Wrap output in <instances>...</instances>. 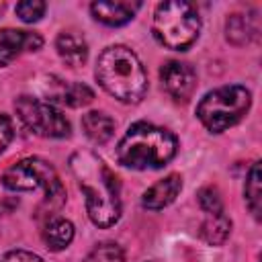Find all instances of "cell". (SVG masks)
Masks as SVG:
<instances>
[{
	"label": "cell",
	"mask_w": 262,
	"mask_h": 262,
	"mask_svg": "<svg viewBox=\"0 0 262 262\" xmlns=\"http://www.w3.org/2000/svg\"><path fill=\"white\" fill-rule=\"evenodd\" d=\"M70 170L86 196V211L96 227H111L121 219V192L115 172L90 149L70 156Z\"/></svg>",
	"instance_id": "cell-1"
},
{
	"label": "cell",
	"mask_w": 262,
	"mask_h": 262,
	"mask_svg": "<svg viewBox=\"0 0 262 262\" xmlns=\"http://www.w3.org/2000/svg\"><path fill=\"white\" fill-rule=\"evenodd\" d=\"M96 82L119 102L135 104L147 92V74L137 53L125 45L106 47L96 61Z\"/></svg>",
	"instance_id": "cell-2"
},
{
	"label": "cell",
	"mask_w": 262,
	"mask_h": 262,
	"mask_svg": "<svg viewBox=\"0 0 262 262\" xmlns=\"http://www.w3.org/2000/svg\"><path fill=\"white\" fill-rule=\"evenodd\" d=\"M178 149V139L172 131L147 121L129 125L117 145V160L131 170H154L166 166Z\"/></svg>",
	"instance_id": "cell-3"
},
{
	"label": "cell",
	"mask_w": 262,
	"mask_h": 262,
	"mask_svg": "<svg viewBox=\"0 0 262 262\" xmlns=\"http://www.w3.org/2000/svg\"><path fill=\"white\" fill-rule=\"evenodd\" d=\"M151 33L160 45L174 51H186L201 33V16L190 2H160L154 10Z\"/></svg>",
	"instance_id": "cell-4"
},
{
	"label": "cell",
	"mask_w": 262,
	"mask_h": 262,
	"mask_svg": "<svg viewBox=\"0 0 262 262\" xmlns=\"http://www.w3.org/2000/svg\"><path fill=\"white\" fill-rule=\"evenodd\" d=\"M2 184L8 190L14 192H33L43 190L45 192V205L49 209H59L66 201V188L59 180L57 170L43 158H25L2 174Z\"/></svg>",
	"instance_id": "cell-5"
},
{
	"label": "cell",
	"mask_w": 262,
	"mask_h": 262,
	"mask_svg": "<svg viewBox=\"0 0 262 262\" xmlns=\"http://www.w3.org/2000/svg\"><path fill=\"white\" fill-rule=\"evenodd\" d=\"M252 106V94L246 86L231 84L207 92L196 104V117L211 133H223L233 127Z\"/></svg>",
	"instance_id": "cell-6"
},
{
	"label": "cell",
	"mask_w": 262,
	"mask_h": 262,
	"mask_svg": "<svg viewBox=\"0 0 262 262\" xmlns=\"http://www.w3.org/2000/svg\"><path fill=\"white\" fill-rule=\"evenodd\" d=\"M14 111L23 121V125L39 137L59 139V137H68L72 131L66 115L51 102H45L37 96H29V94L18 96L14 100Z\"/></svg>",
	"instance_id": "cell-7"
},
{
	"label": "cell",
	"mask_w": 262,
	"mask_h": 262,
	"mask_svg": "<svg viewBox=\"0 0 262 262\" xmlns=\"http://www.w3.org/2000/svg\"><path fill=\"white\" fill-rule=\"evenodd\" d=\"M160 80L164 90L176 100V102H186L194 88H196V72L190 63L170 59L162 66L160 70Z\"/></svg>",
	"instance_id": "cell-8"
},
{
	"label": "cell",
	"mask_w": 262,
	"mask_h": 262,
	"mask_svg": "<svg viewBox=\"0 0 262 262\" xmlns=\"http://www.w3.org/2000/svg\"><path fill=\"white\" fill-rule=\"evenodd\" d=\"M43 45V37L31 31L0 29V68L8 66L23 51H37Z\"/></svg>",
	"instance_id": "cell-9"
},
{
	"label": "cell",
	"mask_w": 262,
	"mask_h": 262,
	"mask_svg": "<svg viewBox=\"0 0 262 262\" xmlns=\"http://www.w3.org/2000/svg\"><path fill=\"white\" fill-rule=\"evenodd\" d=\"M141 8V2H129V0H100L90 4V12L94 20L106 25V27H121L127 25L135 12Z\"/></svg>",
	"instance_id": "cell-10"
},
{
	"label": "cell",
	"mask_w": 262,
	"mask_h": 262,
	"mask_svg": "<svg viewBox=\"0 0 262 262\" xmlns=\"http://www.w3.org/2000/svg\"><path fill=\"white\" fill-rule=\"evenodd\" d=\"M180 190H182V178H180V174H168L166 178L154 182L143 192L141 205H143V209L160 211V209L168 207L170 203H174V199L178 196Z\"/></svg>",
	"instance_id": "cell-11"
},
{
	"label": "cell",
	"mask_w": 262,
	"mask_h": 262,
	"mask_svg": "<svg viewBox=\"0 0 262 262\" xmlns=\"http://www.w3.org/2000/svg\"><path fill=\"white\" fill-rule=\"evenodd\" d=\"M55 49H57L59 57L72 68L84 66L88 59V43L84 41L82 35H78L74 31H61L55 39Z\"/></svg>",
	"instance_id": "cell-12"
},
{
	"label": "cell",
	"mask_w": 262,
	"mask_h": 262,
	"mask_svg": "<svg viewBox=\"0 0 262 262\" xmlns=\"http://www.w3.org/2000/svg\"><path fill=\"white\" fill-rule=\"evenodd\" d=\"M82 129L92 143L104 145L115 135V121L102 111H90L82 117Z\"/></svg>",
	"instance_id": "cell-13"
},
{
	"label": "cell",
	"mask_w": 262,
	"mask_h": 262,
	"mask_svg": "<svg viewBox=\"0 0 262 262\" xmlns=\"http://www.w3.org/2000/svg\"><path fill=\"white\" fill-rule=\"evenodd\" d=\"M74 239V225L72 221L63 219V217H51L45 227H43V242L47 244L49 250L59 252L63 248H68Z\"/></svg>",
	"instance_id": "cell-14"
},
{
	"label": "cell",
	"mask_w": 262,
	"mask_h": 262,
	"mask_svg": "<svg viewBox=\"0 0 262 262\" xmlns=\"http://www.w3.org/2000/svg\"><path fill=\"white\" fill-rule=\"evenodd\" d=\"M229 231H231V219L225 213H215L201 223L199 235L209 246H221L229 237Z\"/></svg>",
	"instance_id": "cell-15"
},
{
	"label": "cell",
	"mask_w": 262,
	"mask_h": 262,
	"mask_svg": "<svg viewBox=\"0 0 262 262\" xmlns=\"http://www.w3.org/2000/svg\"><path fill=\"white\" fill-rule=\"evenodd\" d=\"M244 199H246L250 213L256 219H260V213H262V168H260V162H254L246 176Z\"/></svg>",
	"instance_id": "cell-16"
},
{
	"label": "cell",
	"mask_w": 262,
	"mask_h": 262,
	"mask_svg": "<svg viewBox=\"0 0 262 262\" xmlns=\"http://www.w3.org/2000/svg\"><path fill=\"white\" fill-rule=\"evenodd\" d=\"M57 100H61L63 104L72 106V108H80V106H86L94 100V92L90 86L82 84V82H70V84H63L59 82V90L53 94Z\"/></svg>",
	"instance_id": "cell-17"
},
{
	"label": "cell",
	"mask_w": 262,
	"mask_h": 262,
	"mask_svg": "<svg viewBox=\"0 0 262 262\" xmlns=\"http://www.w3.org/2000/svg\"><path fill=\"white\" fill-rule=\"evenodd\" d=\"M254 33H256V29H254V25H252V20L248 16H244V14L227 16V20H225V37H227V41L231 45L242 47V45L250 43Z\"/></svg>",
	"instance_id": "cell-18"
},
{
	"label": "cell",
	"mask_w": 262,
	"mask_h": 262,
	"mask_svg": "<svg viewBox=\"0 0 262 262\" xmlns=\"http://www.w3.org/2000/svg\"><path fill=\"white\" fill-rule=\"evenodd\" d=\"M84 262H125V252L115 242H102L92 248Z\"/></svg>",
	"instance_id": "cell-19"
},
{
	"label": "cell",
	"mask_w": 262,
	"mask_h": 262,
	"mask_svg": "<svg viewBox=\"0 0 262 262\" xmlns=\"http://www.w3.org/2000/svg\"><path fill=\"white\" fill-rule=\"evenodd\" d=\"M199 199V207L207 213V215H215V213H223V201L221 194L217 190V186H203L196 194Z\"/></svg>",
	"instance_id": "cell-20"
},
{
	"label": "cell",
	"mask_w": 262,
	"mask_h": 262,
	"mask_svg": "<svg viewBox=\"0 0 262 262\" xmlns=\"http://www.w3.org/2000/svg\"><path fill=\"white\" fill-rule=\"evenodd\" d=\"M47 10V4L41 0H23L16 4L14 12L23 23H37Z\"/></svg>",
	"instance_id": "cell-21"
},
{
	"label": "cell",
	"mask_w": 262,
	"mask_h": 262,
	"mask_svg": "<svg viewBox=\"0 0 262 262\" xmlns=\"http://www.w3.org/2000/svg\"><path fill=\"white\" fill-rule=\"evenodd\" d=\"M0 262H45V260L27 250H10L0 258Z\"/></svg>",
	"instance_id": "cell-22"
},
{
	"label": "cell",
	"mask_w": 262,
	"mask_h": 262,
	"mask_svg": "<svg viewBox=\"0 0 262 262\" xmlns=\"http://www.w3.org/2000/svg\"><path fill=\"white\" fill-rule=\"evenodd\" d=\"M12 137H14L12 121L6 115H0V154L8 147V143L12 141Z\"/></svg>",
	"instance_id": "cell-23"
},
{
	"label": "cell",
	"mask_w": 262,
	"mask_h": 262,
	"mask_svg": "<svg viewBox=\"0 0 262 262\" xmlns=\"http://www.w3.org/2000/svg\"><path fill=\"white\" fill-rule=\"evenodd\" d=\"M151 262H158V260H151Z\"/></svg>",
	"instance_id": "cell-24"
}]
</instances>
